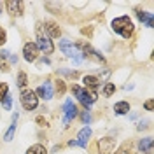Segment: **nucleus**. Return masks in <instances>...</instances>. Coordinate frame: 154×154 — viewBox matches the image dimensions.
Masks as SVG:
<instances>
[{
  "label": "nucleus",
  "instance_id": "obj_1",
  "mask_svg": "<svg viewBox=\"0 0 154 154\" xmlns=\"http://www.w3.org/2000/svg\"><path fill=\"white\" fill-rule=\"evenodd\" d=\"M112 30H114L116 33H119V35H123L125 38H130L131 37V33H133V23H131V19L128 18V16H121V18H116L112 21Z\"/></svg>",
  "mask_w": 154,
  "mask_h": 154
},
{
  "label": "nucleus",
  "instance_id": "obj_2",
  "mask_svg": "<svg viewBox=\"0 0 154 154\" xmlns=\"http://www.w3.org/2000/svg\"><path fill=\"white\" fill-rule=\"evenodd\" d=\"M72 91L75 93V96H77V100L82 103V105L86 107V110L89 109V105L93 103L96 100V91H89V89H84V88H79V86H72Z\"/></svg>",
  "mask_w": 154,
  "mask_h": 154
},
{
  "label": "nucleus",
  "instance_id": "obj_3",
  "mask_svg": "<svg viewBox=\"0 0 154 154\" xmlns=\"http://www.w3.org/2000/svg\"><path fill=\"white\" fill-rule=\"evenodd\" d=\"M60 49H61L68 58H72L74 63H81V61H82L81 51H79L75 46H72V42H68V40H61V42H60Z\"/></svg>",
  "mask_w": 154,
  "mask_h": 154
},
{
  "label": "nucleus",
  "instance_id": "obj_4",
  "mask_svg": "<svg viewBox=\"0 0 154 154\" xmlns=\"http://www.w3.org/2000/svg\"><path fill=\"white\" fill-rule=\"evenodd\" d=\"M21 103H23V107H25L26 110H33L38 103L37 95H35L32 89H23V93H21Z\"/></svg>",
  "mask_w": 154,
  "mask_h": 154
},
{
  "label": "nucleus",
  "instance_id": "obj_5",
  "mask_svg": "<svg viewBox=\"0 0 154 154\" xmlns=\"http://www.w3.org/2000/svg\"><path fill=\"white\" fill-rule=\"evenodd\" d=\"M37 49H40V51H44V54H51L53 51H54V46H53V42L49 40L46 35H42V32L40 30H37Z\"/></svg>",
  "mask_w": 154,
  "mask_h": 154
},
{
  "label": "nucleus",
  "instance_id": "obj_6",
  "mask_svg": "<svg viewBox=\"0 0 154 154\" xmlns=\"http://www.w3.org/2000/svg\"><path fill=\"white\" fill-rule=\"evenodd\" d=\"M114 145H116V138L112 137H105L98 140V152L100 154H112L114 152Z\"/></svg>",
  "mask_w": 154,
  "mask_h": 154
},
{
  "label": "nucleus",
  "instance_id": "obj_7",
  "mask_svg": "<svg viewBox=\"0 0 154 154\" xmlns=\"http://www.w3.org/2000/svg\"><path fill=\"white\" fill-rule=\"evenodd\" d=\"M63 110H65L63 123H65V126H68V123L77 116V107H75V103H74L72 100H67V102H65V107H63Z\"/></svg>",
  "mask_w": 154,
  "mask_h": 154
},
{
  "label": "nucleus",
  "instance_id": "obj_8",
  "mask_svg": "<svg viewBox=\"0 0 154 154\" xmlns=\"http://www.w3.org/2000/svg\"><path fill=\"white\" fill-rule=\"evenodd\" d=\"M5 7H7L11 16H21V14H23L25 4L19 2V0H9V2H5Z\"/></svg>",
  "mask_w": 154,
  "mask_h": 154
},
{
  "label": "nucleus",
  "instance_id": "obj_9",
  "mask_svg": "<svg viewBox=\"0 0 154 154\" xmlns=\"http://www.w3.org/2000/svg\"><path fill=\"white\" fill-rule=\"evenodd\" d=\"M37 54H38V49L33 42L25 44V48H23V56H25L26 61H35V60H37Z\"/></svg>",
  "mask_w": 154,
  "mask_h": 154
},
{
  "label": "nucleus",
  "instance_id": "obj_10",
  "mask_svg": "<svg viewBox=\"0 0 154 154\" xmlns=\"http://www.w3.org/2000/svg\"><path fill=\"white\" fill-rule=\"evenodd\" d=\"M37 95L40 96V98H44V100H51V98H53V86H51L49 81L37 88Z\"/></svg>",
  "mask_w": 154,
  "mask_h": 154
},
{
  "label": "nucleus",
  "instance_id": "obj_11",
  "mask_svg": "<svg viewBox=\"0 0 154 154\" xmlns=\"http://www.w3.org/2000/svg\"><path fill=\"white\" fill-rule=\"evenodd\" d=\"M89 137H91V128L89 126H84L81 131H79V137H77V145H81V147H86L88 140H89Z\"/></svg>",
  "mask_w": 154,
  "mask_h": 154
},
{
  "label": "nucleus",
  "instance_id": "obj_12",
  "mask_svg": "<svg viewBox=\"0 0 154 154\" xmlns=\"http://www.w3.org/2000/svg\"><path fill=\"white\" fill-rule=\"evenodd\" d=\"M40 26H44V30L49 33V37H53V38H56L61 35V32H60V28H58V25L56 23H53V21H46L44 25L40 23Z\"/></svg>",
  "mask_w": 154,
  "mask_h": 154
},
{
  "label": "nucleus",
  "instance_id": "obj_13",
  "mask_svg": "<svg viewBox=\"0 0 154 154\" xmlns=\"http://www.w3.org/2000/svg\"><path fill=\"white\" fill-rule=\"evenodd\" d=\"M137 16H138V19H140L142 23H145V25H147V28H152V26H154V16L151 14V12H145V11H137Z\"/></svg>",
  "mask_w": 154,
  "mask_h": 154
},
{
  "label": "nucleus",
  "instance_id": "obj_14",
  "mask_svg": "<svg viewBox=\"0 0 154 154\" xmlns=\"http://www.w3.org/2000/svg\"><path fill=\"white\" fill-rule=\"evenodd\" d=\"M79 48H82V51H84V54H89V56L91 58H95L96 61H105V60H103V56H100V54H98V53H96L95 49L91 48V46H89V44H79Z\"/></svg>",
  "mask_w": 154,
  "mask_h": 154
},
{
  "label": "nucleus",
  "instance_id": "obj_15",
  "mask_svg": "<svg viewBox=\"0 0 154 154\" xmlns=\"http://www.w3.org/2000/svg\"><path fill=\"white\" fill-rule=\"evenodd\" d=\"M82 82H84L86 89H89V91H95L100 81H98L96 77H93V75H84V77H82Z\"/></svg>",
  "mask_w": 154,
  "mask_h": 154
},
{
  "label": "nucleus",
  "instance_id": "obj_16",
  "mask_svg": "<svg viewBox=\"0 0 154 154\" xmlns=\"http://www.w3.org/2000/svg\"><path fill=\"white\" fill-rule=\"evenodd\" d=\"M116 154H135L133 142H125V144L117 149V152H116Z\"/></svg>",
  "mask_w": 154,
  "mask_h": 154
},
{
  "label": "nucleus",
  "instance_id": "obj_17",
  "mask_svg": "<svg viewBox=\"0 0 154 154\" xmlns=\"http://www.w3.org/2000/svg\"><path fill=\"white\" fill-rule=\"evenodd\" d=\"M138 147H140V151H142V152H151V151H152V138H149V137H147V138H142V140H140V144H138Z\"/></svg>",
  "mask_w": 154,
  "mask_h": 154
},
{
  "label": "nucleus",
  "instance_id": "obj_18",
  "mask_svg": "<svg viewBox=\"0 0 154 154\" xmlns=\"http://www.w3.org/2000/svg\"><path fill=\"white\" fill-rule=\"evenodd\" d=\"M130 110V103L128 102H117L114 105V112L116 114H126Z\"/></svg>",
  "mask_w": 154,
  "mask_h": 154
},
{
  "label": "nucleus",
  "instance_id": "obj_19",
  "mask_svg": "<svg viewBox=\"0 0 154 154\" xmlns=\"http://www.w3.org/2000/svg\"><path fill=\"white\" fill-rule=\"evenodd\" d=\"M26 154H46V147H44V145H40V144L32 145L28 151H26Z\"/></svg>",
  "mask_w": 154,
  "mask_h": 154
},
{
  "label": "nucleus",
  "instance_id": "obj_20",
  "mask_svg": "<svg viewBox=\"0 0 154 154\" xmlns=\"http://www.w3.org/2000/svg\"><path fill=\"white\" fill-rule=\"evenodd\" d=\"M18 86L21 88V89H25V86H26V74H25V72H19V75H18Z\"/></svg>",
  "mask_w": 154,
  "mask_h": 154
},
{
  "label": "nucleus",
  "instance_id": "obj_21",
  "mask_svg": "<svg viewBox=\"0 0 154 154\" xmlns=\"http://www.w3.org/2000/svg\"><path fill=\"white\" fill-rule=\"evenodd\" d=\"M14 131H16V123H12V125H11V128L7 130V133H5V140H7V142H11V140H12Z\"/></svg>",
  "mask_w": 154,
  "mask_h": 154
},
{
  "label": "nucleus",
  "instance_id": "obj_22",
  "mask_svg": "<svg viewBox=\"0 0 154 154\" xmlns=\"http://www.w3.org/2000/svg\"><path fill=\"white\" fill-rule=\"evenodd\" d=\"M116 91V86L112 84V82H109V84H105V88H103V95H107V96H110L112 93Z\"/></svg>",
  "mask_w": 154,
  "mask_h": 154
},
{
  "label": "nucleus",
  "instance_id": "obj_23",
  "mask_svg": "<svg viewBox=\"0 0 154 154\" xmlns=\"http://www.w3.org/2000/svg\"><path fill=\"white\" fill-rule=\"evenodd\" d=\"M7 91H9V86H7L5 82H2V84H0V102H2L4 98H5V95H7Z\"/></svg>",
  "mask_w": 154,
  "mask_h": 154
},
{
  "label": "nucleus",
  "instance_id": "obj_24",
  "mask_svg": "<svg viewBox=\"0 0 154 154\" xmlns=\"http://www.w3.org/2000/svg\"><path fill=\"white\" fill-rule=\"evenodd\" d=\"M11 103H12V98H11V95L7 93V95H5V98H4V102H2V105H4V109H5V110H11Z\"/></svg>",
  "mask_w": 154,
  "mask_h": 154
},
{
  "label": "nucleus",
  "instance_id": "obj_25",
  "mask_svg": "<svg viewBox=\"0 0 154 154\" xmlns=\"http://www.w3.org/2000/svg\"><path fill=\"white\" fill-rule=\"evenodd\" d=\"M65 89H67V88H65V82H63V81H58V82H56V91H58V96H61V95H63V93H65Z\"/></svg>",
  "mask_w": 154,
  "mask_h": 154
},
{
  "label": "nucleus",
  "instance_id": "obj_26",
  "mask_svg": "<svg viewBox=\"0 0 154 154\" xmlns=\"http://www.w3.org/2000/svg\"><path fill=\"white\" fill-rule=\"evenodd\" d=\"M0 70H4V72H9V63L4 60V58L0 56Z\"/></svg>",
  "mask_w": 154,
  "mask_h": 154
},
{
  "label": "nucleus",
  "instance_id": "obj_27",
  "mask_svg": "<svg viewBox=\"0 0 154 154\" xmlns=\"http://www.w3.org/2000/svg\"><path fill=\"white\" fill-rule=\"evenodd\" d=\"M82 121H84L86 125L91 121V116H89V112H88V110H84V112H82Z\"/></svg>",
  "mask_w": 154,
  "mask_h": 154
},
{
  "label": "nucleus",
  "instance_id": "obj_28",
  "mask_svg": "<svg viewBox=\"0 0 154 154\" xmlns=\"http://www.w3.org/2000/svg\"><path fill=\"white\" fill-rule=\"evenodd\" d=\"M144 107L147 109V110H152V109H154V102H152V100H147V102L144 103Z\"/></svg>",
  "mask_w": 154,
  "mask_h": 154
},
{
  "label": "nucleus",
  "instance_id": "obj_29",
  "mask_svg": "<svg viewBox=\"0 0 154 154\" xmlns=\"http://www.w3.org/2000/svg\"><path fill=\"white\" fill-rule=\"evenodd\" d=\"M37 123H38L40 126H48V121H46L42 116H38V117H37Z\"/></svg>",
  "mask_w": 154,
  "mask_h": 154
},
{
  "label": "nucleus",
  "instance_id": "obj_30",
  "mask_svg": "<svg viewBox=\"0 0 154 154\" xmlns=\"http://www.w3.org/2000/svg\"><path fill=\"white\" fill-rule=\"evenodd\" d=\"M5 37H7V35H5V32H4V30L0 28V46H2L4 42H5Z\"/></svg>",
  "mask_w": 154,
  "mask_h": 154
},
{
  "label": "nucleus",
  "instance_id": "obj_31",
  "mask_svg": "<svg viewBox=\"0 0 154 154\" xmlns=\"http://www.w3.org/2000/svg\"><path fill=\"white\" fill-rule=\"evenodd\" d=\"M0 12H2V4H0Z\"/></svg>",
  "mask_w": 154,
  "mask_h": 154
}]
</instances>
